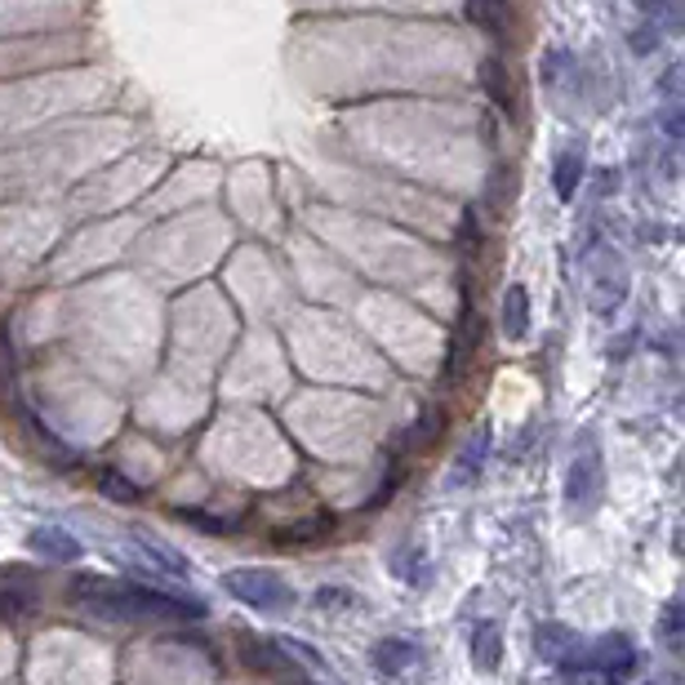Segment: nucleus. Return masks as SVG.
<instances>
[{
  "label": "nucleus",
  "instance_id": "1",
  "mask_svg": "<svg viewBox=\"0 0 685 685\" xmlns=\"http://www.w3.org/2000/svg\"><path fill=\"white\" fill-rule=\"evenodd\" d=\"M222 588L232 592L241 606L263 610V615H276V610H285V606L294 601L290 588H285V579L272 575V569H227V575H222Z\"/></svg>",
  "mask_w": 685,
  "mask_h": 685
},
{
  "label": "nucleus",
  "instance_id": "2",
  "mask_svg": "<svg viewBox=\"0 0 685 685\" xmlns=\"http://www.w3.org/2000/svg\"><path fill=\"white\" fill-rule=\"evenodd\" d=\"M126 588V601H130V615L134 623H183V619H205V606L200 601H187V597H174V592H161V588H143V584H121Z\"/></svg>",
  "mask_w": 685,
  "mask_h": 685
},
{
  "label": "nucleus",
  "instance_id": "3",
  "mask_svg": "<svg viewBox=\"0 0 685 685\" xmlns=\"http://www.w3.org/2000/svg\"><path fill=\"white\" fill-rule=\"evenodd\" d=\"M606 494V468H601V454L584 449L575 464H569V481H565V503L575 512H592Z\"/></svg>",
  "mask_w": 685,
  "mask_h": 685
},
{
  "label": "nucleus",
  "instance_id": "4",
  "mask_svg": "<svg viewBox=\"0 0 685 685\" xmlns=\"http://www.w3.org/2000/svg\"><path fill=\"white\" fill-rule=\"evenodd\" d=\"M637 667V645L623 632H606L579 654V672H601V676H628Z\"/></svg>",
  "mask_w": 685,
  "mask_h": 685
},
{
  "label": "nucleus",
  "instance_id": "5",
  "mask_svg": "<svg viewBox=\"0 0 685 685\" xmlns=\"http://www.w3.org/2000/svg\"><path fill=\"white\" fill-rule=\"evenodd\" d=\"M592 281H597L592 298H597L601 312H610V307L623 303V294H628V272H623V259H619L615 250H606V254L592 263Z\"/></svg>",
  "mask_w": 685,
  "mask_h": 685
},
{
  "label": "nucleus",
  "instance_id": "6",
  "mask_svg": "<svg viewBox=\"0 0 685 685\" xmlns=\"http://www.w3.org/2000/svg\"><path fill=\"white\" fill-rule=\"evenodd\" d=\"M534 645H539V654L547 663H565V667H579V654H584V641L569 628H561V623H543Z\"/></svg>",
  "mask_w": 685,
  "mask_h": 685
},
{
  "label": "nucleus",
  "instance_id": "7",
  "mask_svg": "<svg viewBox=\"0 0 685 685\" xmlns=\"http://www.w3.org/2000/svg\"><path fill=\"white\" fill-rule=\"evenodd\" d=\"M28 547L36 552V556H45V561H54V565H72V561H80V543L67 534V530H58V525H41V530H32L28 534Z\"/></svg>",
  "mask_w": 685,
  "mask_h": 685
},
{
  "label": "nucleus",
  "instance_id": "8",
  "mask_svg": "<svg viewBox=\"0 0 685 685\" xmlns=\"http://www.w3.org/2000/svg\"><path fill=\"white\" fill-rule=\"evenodd\" d=\"M418 659H423V650H418L414 641H401V637H383V641L374 645V667L388 672V676H405V672H414Z\"/></svg>",
  "mask_w": 685,
  "mask_h": 685
},
{
  "label": "nucleus",
  "instance_id": "9",
  "mask_svg": "<svg viewBox=\"0 0 685 685\" xmlns=\"http://www.w3.org/2000/svg\"><path fill=\"white\" fill-rule=\"evenodd\" d=\"M464 14H468V23H472L477 32H486V36H494V41L508 36V23H512L508 0H468Z\"/></svg>",
  "mask_w": 685,
  "mask_h": 685
},
{
  "label": "nucleus",
  "instance_id": "10",
  "mask_svg": "<svg viewBox=\"0 0 685 685\" xmlns=\"http://www.w3.org/2000/svg\"><path fill=\"white\" fill-rule=\"evenodd\" d=\"M481 85H486V94H490V102L499 107V111H508V117L517 121V89H512V76H508V67H503V58H486L481 63Z\"/></svg>",
  "mask_w": 685,
  "mask_h": 685
},
{
  "label": "nucleus",
  "instance_id": "11",
  "mask_svg": "<svg viewBox=\"0 0 685 685\" xmlns=\"http://www.w3.org/2000/svg\"><path fill=\"white\" fill-rule=\"evenodd\" d=\"M579 183H584V152L579 148L556 152V161H552V187H556V196L561 200H575L579 196Z\"/></svg>",
  "mask_w": 685,
  "mask_h": 685
},
{
  "label": "nucleus",
  "instance_id": "12",
  "mask_svg": "<svg viewBox=\"0 0 685 685\" xmlns=\"http://www.w3.org/2000/svg\"><path fill=\"white\" fill-rule=\"evenodd\" d=\"M539 80H543L552 94H561V85H565V80H575V85H579V58L569 54L565 45L547 50V54H543V63H539Z\"/></svg>",
  "mask_w": 685,
  "mask_h": 685
},
{
  "label": "nucleus",
  "instance_id": "13",
  "mask_svg": "<svg viewBox=\"0 0 685 685\" xmlns=\"http://www.w3.org/2000/svg\"><path fill=\"white\" fill-rule=\"evenodd\" d=\"M503 334L512 342H521L530 334V290L525 285H508L503 290Z\"/></svg>",
  "mask_w": 685,
  "mask_h": 685
},
{
  "label": "nucleus",
  "instance_id": "14",
  "mask_svg": "<svg viewBox=\"0 0 685 685\" xmlns=\"http://www.w3.org/2000/svg\"><path fill=\"white\" fill-rule=\"evenodd\" d=\"M486 449H490V432H477V436L459 449V459H454V468H449V481H454V486L477 481V477H481V464H486Z\"/></svg>",
  "mask_w": 685,
  "mask_h": 685
},
{
  "label": "nucleus",
  "instance_id": "15",
  "mask_svg": "<svg viewBox=\"0 0 685 685\" xmlns=\"http://www.w3.org/2000/svg\"><path fill=\"white\" fill-rule=\"evenodd\" d=\"M472 663L481 667V672H494L499 667V659H503V641H499V628L494 623H477L472 628Z\"/></svg>",
  "mask_w": 685,
  "mask_h": 685
},
{
  "label": "nucleus",
  "instance_id": "16",
  "mask_svg": "<svg viewBox=\"0 0 685 685\" xmlns=\"http://www.w3.org/2000/svg\"><path fill=\"white\" fill-rule=\"evenodd\" d=\"M134 543L143 547V556H148V561H156V565L165 569L170 579H187V575H192V565H187L183 556H174V547H170V543H161V539H152V534H134Z\"/></svg>",
  "mask_w": 685,
  "mask_h": 685
},
{
  "label": "nucleus",
  "instance_id": "17",
  "mask_svg": "<svg viewBox=\"0 0 685 685\" xmlns=\"http://www.w3.org/2000/svg\"><path fill=\"white\" fill-rule=\"evenodd\" d=\"M28 423H32L36 441H41V454H45V459H50L54 468H76V464H80V454H76V449H67V441H63V436H54L41 418H28Z\"/></svg>",
  "mask_w": 685,
  "mask_h": 685
},
{
  "label": "nucleus",
  "instance_id": "18",
  "mask_svg": "<svg viewBox=\"0 0 685 685\" xmlns=\"http://www.w3.org/2000/svg\"><path fill=\"white\" fill-rule=\"evenodd\" d=\"M334 530V517H312V521H298V525H285V530H276V543H316V539H325Z\"/></svg>",
  "mask_w": 685,
  "mask_h": 685
},
{
  "label": "nucleus",
  "instance_id": "19",
  "mask_svg": "<svg viewBox=\"0 0 685 685\" xmlns=\"http://www.w3.org/2000/svg\"><path fill=\"white\" fill-rule=\"evenodd\" d=\"M659 41H663V36H659V19H650V23H641V28H637V32L628 36V45H632V54H637V58H645V54H654V50H659Z\"/></svg>",
  "mask_w": 685,
  "mask_h": 685
},
{
  "label": "nucleus",
  "instance_id": "20",
  "mask_svg": "<svg viewBox=\"0 0 685 685\" xmlns=\"http://www.w3.org/2000/svg\"><path fill=\"white\" fill-rule=\"evenodd\" d=\"M28 610H32V592H0V619L6 623H19Z\"/></svg>",
  "mask_w": 685,
  "mask_h": 685
},
{
  "label": "nucleus",
  "instance_id": "21",
  "mask_svg": "<svg viewBox=\"0 0 685 685\" xmlns=\"http://www.w3.org/2000/svg\"><path fill=\"white\" fill-rule=\"evenodd\" d=\"M102 494L107 499H121V503H139V490L121 472H102Z\"/></svg>",
  "mask_w": 685,
  "mask_h": 685
},
{
  "label": "nucleus",
  "instance_id": "22",
  "mask_svg": "<svg viewBox=\"0 0 685 685\" xmlns=\"http://www.w3.org/2000/svg\"><path fill=\"white\" fill-rule=\"evenodd\" d=\"M663 637H667V645H672V650L681 645V606H676V601L663 610Z\"/></svg>",
  "mask_w": 685,
  "mask_h": 685
},
{
  "label": "nucleus",
  "instance_id": "23",
  "mask_svg": "<svg viewBox=\"0 0 685 685\" xmlns=\"http://www.w3.org/2000/svg\"><path fill=\"white\" fill-rule=\"evenodd\" d=\"M192 525H200V530H232L237 521H209V512H183Z\"/></svg>",
  "mask_w": 685,
  "mask_h": 685
},
{
  "label": "nucleus",
  "instance_id": "24",
  "mask_svg": "<svg viewBox=\"0 0 685 685\" xmlns=\"http://www.w3.org/2000/svg\"><path fill=\"white\" fill-rule=\"evenodd\" d=\"M663 685H672V681H663Z\"/></svg>",
  "mask_w": 685,
  "mask_h": 685
}]
</instances>
